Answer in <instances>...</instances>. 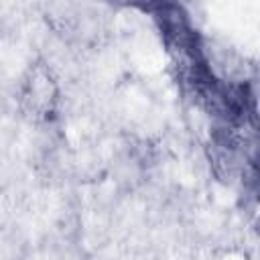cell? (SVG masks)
<instances>
[{"label": "cell", "instance_id": "1", "mask_svg": "<svg viewBox=\"0 0 260 260\" xmlns=\"http://www.w3.org/2000/svg\"><path fill=\"white\" fill-rule=\"evenodd\" d=\"M59 83L51 67L45 63H35L28 67L18 89V104L24 116L35 122H47L57 114L59 108Z\"/></svg>", "mask_w": 260, "mask_h": 260}]
</instances>
